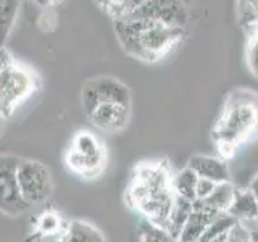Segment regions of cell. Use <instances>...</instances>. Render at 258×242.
<instances>
[{"mask_svg": "<svg viewBox=\"0 0 258 242\" xmlns=\"http://www.w3.org/2000/svg\"><path fill=\"white\" fill-rule=\"evenodd\" d=\"M113 24L123 50L129 56L145 63L163 60L182 42L185 36V29L181 26H168L139 16L113 20Z\"/></svg>", "mask_w": 258, "mask_h": 242, "instance_id": "6da1fadb", "label": "cell"}, {"mask_svg": "<svg viewBox=\"0 0 258 242\" xmlns=\"http://www.w3.org/2000/svg\"><path fill=\"white\" fill-rule=\"evenodd\" d=\"M173 177L165 163H150L136 168L134 179L127 189V200L134 208H139L145 220L166 229L176 194Z\"/></svg>", "mask_w": 258, "mask_h": 242, "instance_id": "7a4b0ae2", "label": "cell"}, {"mask_svg": "<svg viewBox=\"0 0 258 242\" xmlns=\"http://www.w3.org/2000/svg\"><path fill=\"white\" fill-rule=\"evenodd\" d=\"M258 136V95L236 89L228 95L213 128V139L223 155L231 157L237 145Z\"/></svg>", "mask_w": 258, "mask_h": 242, "instance_id": "3957f363", "label": "cell"}, {"mask_svg": "<svg viewBox=\"0 0 258 242\" xmlns=\"http://www.w3.org/2000/svg\"><path fill=\"white\" fill-rule=\"evenodd\" d=\"M39 78L28 65L13 60L0 75V115L10 118L37 91Z\"/></svg>", "mask_w": 258, "mask_h": 242, "instance_id": "277c9868", "label": "cell"}, {"mask_svg": "<svg viewBox=\"0 0 258 242\" xmlns=\"http://www.w3.org/2000/svg\"><path fill=\"white\" fill-rule=\"evenodd\" d=\"M18 184L23 199L28 204L37 205L52 196L53 179L47 165L36 160H20L18 165Z\"/></svg>", "mask_w": 258, "mask_h": 242, "instance_id": "5b68a950", "label": "cell"}, {"mask_svg": "<svg viewBox=\"0 0 258 242\" xmlns=\"http://www.w3.org/2000/svg\"><path fill=\"white\" fill-rule=\"evenodd\" d=\"M81 100H83V107L89 115L100 103L131 105V91L116 78L99 76L86 81L83 91H81Z\"/></svg>", "mask_w": 258, "mask_h": 242, "instance_id": "8992f818", "label": "cell"}, {"mask_svg": "<svg viewBox=\"0 0 258 242\" xmlns=\"http://www.w3.org/2000/svg\"><path fill=\"white\" fill-rule=\"evenodd\" d=\"M18 157L0 155V212L10 216H18L31 207L23 199L18 184Z\"/></svg>", "mask_w": 258, "mask_h": 242, "instance_id": "52a82bcc", "label": "cell"}, {"mask_svg": "<svg viewBox=\"0 0 258 242\" xmlns=\"http://www.w3.org/2000/svg\"><path fill=\"white\" fill-rule=\"evenodd\" d=\"M127 16L150 18L168 24V26L181 28H185V23H187V12H185L182 0H145Z\"/></svg>", "mask_w": 258, "mask_h": 242, "instance_id": "ba28073f", "label": "cell"}, {"mask_svg": "<svg viewBox=\"0 0 258 242\" xmlns=\"http://www.w3.org/2000/svg\"><path fill=\"white\" fill-rule=\"evenodd\" d=\"M91 123L107 133L123 131L131 119V105L123 103H100L89 113Z\"/></svg>", "mask_w": 258, "mask_h": 242, "instance_id": "9c48e42d", "label": "cell"}, {"mask_svg": "<svg viewBox=\"0 0 258 242\" xmlns=\"http://www.w3.org/2000/svg\"><path fill=\"white\" fill-rule=\"evenodd\" d=\"M187 166L196 173L199 177L212 179L215 183H226L231 181L229 168L226 165L223 157H210V155H194Z\"/></svg>", "mask_w": 258, "mask_h": 242, "instance_id": "30bf717a", "label": "cell"}, {"mask_svg": "<svg viewBox=\"0 0 258 242\" xmlns=\"http://www.w3.org/2000/svg\"><path fill=\"white\" fill-rule=\"evenodd\" d=\"M192 207L194 210L189 215L187 221H185L177 242H199L202 234L207 229L208 223L212 221V218L216 213H220V212H213V210H208L200 200H194Z\"/></svg>", "mask_w": 258, "mask_h": 242, "instance_id": "8fae6325", "label": "cell"}, {"mask_svg": "<svg viewBox=\"0 0 258 242\" xmlns=\"http://www.w3.org/2000/svg\"><path fill=\"white\" fill-rule=\"evenodd\" d=\"M228 213L232 215L237 221H253L258 218V200L248 188L234 189L232 204L228 208Z\"/></svg>", "mask_w": 258, "mask_h": 242, "instance_id": "7c38bea8", "label": "cell"}, {"mask_svg": "<svg viewBox=\"0 0 258 242\" xmlns=\"http://www.w3.org/2000/svg\"><path fill=\"white\" fill-rule=\"evenodd\" d=\"M70 149L78 155L86 157L97 163L105 165V147L97 137L89 131H79L70 144Z\"/></svg>", "mask_w": 258, "mask_h": 242, "instance_id": "4fadbf2b", "label": "cell"}, {"mask_svg": "<svg viewBox=\"0 0 258 242\" xmlns=\"http://www.w3.org/2000/svg\"><path fill=\"white\" fill-rule=\"evenodd\" d=\"M58 239L61 242H105L102 232L84 221H71Z\"/></svg>", "mask_w": 258, "mask_h": 242, "instance_id": "5bb4252c", "label": "cell"}, {"mask_svg": "<svg viewBox=\"0 0 258 242\" xmlns=\"http://www.w3.org/2000/svg\"><path fill=\"white\" fill-rule=\"evenodd\" d=\"M192 202L190 200H185L182 197H177L174 199V205H173V210L171 213H169V218H168V226H166V231L171 234V236L177 240L179 239V234L184 228L185 221H187L189 215L192 213Z\"/></svg>", "mask_w": 258, "mask_h": 242, "instance_id": "9a60e30c", "label": "cell"}, {"mask_svg": "<svg viewBox=\"0 0 258 242\" xmlns=\"http://www.w3.org/2000/svg\"><path fill=\"white\" fill-rule=\"evenodd\" d=\"M234 186L231 181L226 183H218L215 191L210 194L205 200H200L208 210H213V212H228V208L232 204L234 199Z\"/></svg>", "mask_w": 258, "mask_h": 242, "instance_id": "2e32d148", "label": "cell"}, {"mask_svg": "<svg viewBox=\"0 0 258 242\" xmlns=\"http://www.w3.org/2000/svg\"><path fill=\"white\" fill-rule=\"evenodd\" d=\"M21 0H0V45H5L20 15Z\"/></svg>", "mask_w": 258, "mask_h": 242, "instance_id": "e0dca14e", "label": "cell"}, {"mask_svg": "<svg viewBox=\"0 0 258 242\" xmlns=\"http://www.w3.org/2000/svg\"><path fill=\"white\" fill-rule=\"evenodd\" d=\"M197 179L199 176L192 171L189 166H185L182 171L177 173L174 177H173V191L177 197H182L185 200H190L194 202L197 197H196V184H197Z\"/></svg>", "mask_w": 258, "mask_h": 242, "instance_id": "ac0fdd59", "label": "cell"}, {"mask_svg": "<svg viewBox=\"0 0 258 242\" xmlns=\"http://www.w3.org/2000/svg\"><path fill=\"white\" fill-rule=\"evenodd\" d=\"M236 223H239V221L232 215H229L228 212L216 213L212 218V221L208 223L207 229L204 231V234H202V237H200L199 242H210L216 236H221V234H224V232H229Z\"/></svg>", "mask_w": 258, "mask_h": 242, "instance_id": "d6986e66", "label": "cell"}, {"mask_svg": "<svg viewBox=\"0 0 258 242\" xmlns=\"http://www.w3.org/2000/svg\"><path fill=\"white\" fill-rule=\"evenodd\" d=\"M236 12L239 24L245 31L258 24V0H237Z\"/></svg>", "mask_w": 258, "mask_h": 242, "instance_id": "ffe728a7", "label": "cell"}, {"mask_svg": "<svg viewBox=\"0 0 258 242\" xmlns=\"http://www.w3.org/2000/svg\"><path fill=\"white\" fill-rule=\"evenodd\" d=\"M141 242H177L166 229L144 220L141 223Z\"/></svg>", "mask_w": 258, "mask_h": 242, "instance_id": "44dd1931", "label": "cell"}, {"mask_svg": "<svg viewBox=\"0 0 258 242\" xmlns=\"http://www.w3.org/2000/svg\"><path fill=\"white\" fill-rule=\"evenodd\" d=\"M61 229H63V220L53 212L44 213L37 221V232L40 234H55L60 232Z\"/></svg>", "mask_w": 258, "mask_h": 242, "instance_id": "7402d4cb", "label": "cell"}, {"mask_svg": "<svg viewBox=\"0 0 258 242\" xmlns=\"http://www.w3.org/2000/svg\"><path fill=\"white\" fill-rule=\"evenodd\" d=\"M245 63L248 71L255 78H258V44L248 39L247 48H245Z\"/></svg>", "mask_w": 258, "mask_h": 242, "instance_id": "603a6c76", "label": "cell"}, {"mask_svg": "<svg viewBox=\"0 0 258 242\" xmlns=\"http://www.w3.org/2000/svg\"><path fill=\"white\" fill-rule=\"evenodd\" d=\"M215 181L212 179H205V177H199L197 179V184H196V200H205L210 194H212L216 188Z\"/></svg>", "mask_w": 258, "mask_h": 242, "instance_id": "cb8c5ba5", "label": "cell"}, {"mask_svg": "<svg viewBox=\"0 0 258 242\" xmlns=\"http://www.w3.org/2000/svg\"><path fill=\"white\" fill-rule=\"evenodd\" d=\"M228 242H252V237H250V232L239 221L228 232Z\"/></svg>", "mask_w": 258, "mask_h": 242, "instance_id": "d4e9b609", "label": "cell"}, {"mask_svg": "<svg viewBox=\"0 0 258 242\" xmlns=\"http://www.w3.org/2000/svg\"><path fill=\"white\" fill-rule=\"evenodd\" d=\"M13 55L7 50V47L5 45H0V75L4 73V70L13 62Z\"/></svg>", "mask_w": 258, "mask_h": 242, "instance_id": "484cf974", "label": "cell"}, {"mask_svg": "<svg viewBox=\"0 0 258 242\" xmlns=\"http://www.w3.org/2000/svg\"><path fill=\"white\" fill-rule=\"evenodd\" d=\"M248 189L252 191V194L255 196V199L258 200V173L253 176V179H252V183H250V186H248Z\"/></svg>", "mask_w": 258, "mask_h": 242, "instance_id": "4316f807", "label": "cell"}, {"mask_svg": "<svg viewBox=\"0 0 258 242\" xmlns=\"http://www.w3.org/2000/svg\"><path fill=\"white\" fill-rule=\"evenodd\" d=\"M34 2H36L39 7L48 8V7H53V5H56V4H60L61 0H34Z\"/></svg>", "mask_w": 258, "mask_h": 242, "instance_id": "83f0119b", "label": "cell"}, {"mask_svg": "<svg viewBox=\"0 0 258 242\" xmlns=\"http://www.w3.org/2000/svg\"><path fill=\"white\" fill-rule=\"evenodd\" d=\"M248 32V34H250V40H253V42H256L258 44V24H256V26H253L252 29H250V31H247Z\"/></svg>", "mask_w": 258, "mask_h": 242, "instance_id": "f1b7e54d", "label": "cell"}, {"mask_svg": "<svg viewBox=\"0 0 258 242\" xmlns=\"http://www.w3.org/2000/svg\"><path fill=\"white\" fill-rule=\"evenodd\" d=\"M210 242H228V232L221 234V236H216L215 239H212Z\"/></svg>", "mask_w": 258, "mask_h": 242, "instance_id": "f546056e", "label": "cell"}, {"mask_svg": "<svg viewBox=\"0 0 258 242\" xmlns=\"http://www.w3.org/2000/svg\"><path fill=\"white\" fill-rule=\"evenodd\" d=\"M4 116L2 115H0V136H2V129H4Z\"/></svg>", "mask_w": 258, "mask_h": 242, "instance_id": "4dcf8cb0", "label": "cell"}, {"mask_svg": "<svg viewBox=\"0 0 258 242\" xmlns=\"http://www.w3.org/2000/svg\"><path fill=\"white\" fill-rule=\"evenodd\" d=\"M250 237H252V242H258V234H250Z\"/></svg>", "mask_w": 258, "mask_h": 242, "instance_id": "1f68e13d", "label": "cell"}, {"mask_svg": "<svg viewBox=\"0 0 258 242\" xmlns=\"http://www.w3.org/2000/svg\"><path fill=\"white\" fill-rule=\"evenodd\" d=\"M256 221H258V218H256Z\"/></svg>", "mask_w": 258, "mask_h": 242, "instance_id": "d6a6232c", "label": "cell"}]
</instances>
